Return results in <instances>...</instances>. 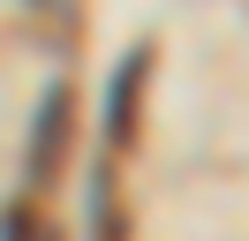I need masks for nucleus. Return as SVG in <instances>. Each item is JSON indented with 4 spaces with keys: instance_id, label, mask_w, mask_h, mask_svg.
I'll return each mask as SVG.
<instances>
[{
    "instance_id": "1",
    "label": "nucleus",
    "mask_w": 249,
    "mask_h": 241,
    "mask_svg": "<svg viewBox=\"0 0 249 241\" xmlns=\"http://www.w3.org/2000/svg\"><path fill=\"white\" fill-rule=\"evenodd\" d=\"M68 136H76V90L53 83L46 98H38V128H31V151H23V196L53 189V173H61V158H68Z\"/></svg>"
},
{
    "instance_id": "2",
    "label": "nucleus",
    "mask_w": 249,
    "mask_h": 241,
    "mask_svg": "<svg viewBox=\"0 0 249 241\" xmlns=\"http://www.w3.org/2000/svg\"><path fill=\"white\" fill-rule=\"evenodd\" d=\"M143 83H151V45H128V60L106 83V143L128 151L136 143V113H143Z\"/></svg>"
},
{
    "instance_id": "3",
    "label": "nucleus",
    "mask_w": 249,
    "mask_h": 241,
    "mask_svg": "<svg viewBox=\"0 0 249 241\" xmlns=\"http://www.w3.org/2000/svg\"><path fill=\"white\" fill-rule=\"evenodd\" d=\"M0 241H61V226H46L38 196H16V204L0 211Z\"/></svg>"
}]
</instances>
